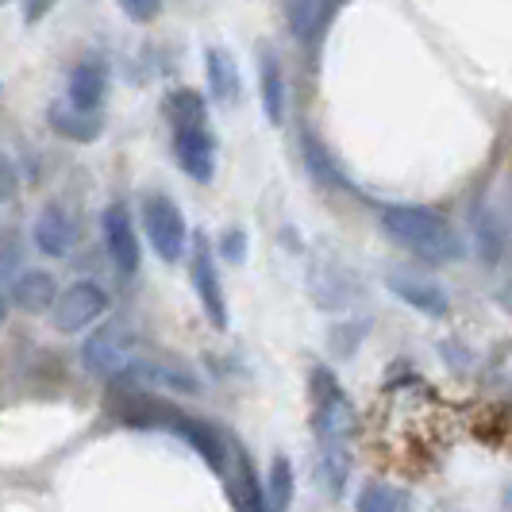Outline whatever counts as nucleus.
Masks as SVG:
<instances>
[{"mask_svg":"<svg viewBox=\"0 0 512 512\" xmlns=\"http://www.w3.org/2000/svg\"><path fill=\"white\" fill-rule=\"evenodd\" d=\"M58 0H24V24H39Z\"/></svg>","mask_w":512,"mask_h":512,"instance_id":"obj_24","label":"nucleus"},{"mask_svg":"<svg viewBox=\"0 0 512 512\" xmlns=\"http://www.w3.org/2000/svg\"><path fill=\"white\" fill-rule=\"evenodd\" d=\"M258 93H262V112L274 128L285 124V74L282 58L270 47H258Z\"/></svg>","mask_w":512,"mask_h":512,"instance_id":"obj_14","label":"nucleus"},{"mask_svg":"<svg viewBox=\"0 0 512 512\" xmlns=\"http://www.w3.org/2000/svg\"><path fill=\"white\" fill-rule=\"evenodd\" d=\"M47 124H51V131H58L62 139H70V143H93V139H101L104 116L101 112H81V108H74L70 101H54L51 108H47Z\"/></svg>","mask_w":512,"mask_h":512,"instance_id":"obj_15","label":"nucleus"},{"mask_svg":"<svg viewBox=\"0 0 512 512\" xmlns=\"http://www.w3.org/2000/svg\"><path fill=\"white\" fill-rule=\"evenodd\" d=\"M124 382L147 385V389H170V393H185V397L201 393V382L189 370H178V366L158 359H135L128 366V374H124Z\"/></svg>","mask_w":512,"mask_h":512,"instance_id":"obj_12","label":"nucleus"},{"mask_svg":"<svg viewBox=\"0 0 512 512\" xmlns=\"http://www.w3.org/2000/svg\"><path fill=\"white\" fill-rule=\"evenodd\" d=\"M12 189H16V174H12V158H4V201H12Z\"/></svg>","mask_w":512,"mask_h":512,"instance_id":"obj_25","label":"nucleus"},{"mask_svg":"<svg viewBox=\"0 0 512 512\" xmlns=\"http://www.w3.org/2000/svg\"><path fill=\"white\" fill-rule=\"evenodd\" d=\"M170 128H174V158H178L181 174L208 185L216 174V143H212V131H208V116L181 120Z\"/></svg>","mask_w":512,"mask_h":512,"instance_id":"obj_3","label":"nucleus"},{"mask_svg":"<svg viewBox=\"0 0 512 512\" xmlns=\"http://www.w3.org/2000/svg\"><path fill=\"white\" fill-rule=\"evenodd\" d=\"M166 420H162V428L166 432H174V436H181L201 459L216 470V474H224V443H220V436L212 432V428H205V424H197V420H189V416H174V412H162Z\"/></svg>","mask_w":512,"mask_h":512,"instance_id":"obj_16","label":"nucleus"},{"mask_svg":"<svg viewBox=\"0 0 512 512\" xmlns=\"http://www.w3.org/2000/svg\"><path fill=\"white\" fill-rule=\"evenodd\" d=\"M205 81H208V97L216 104H239V93H243V77H239V66L231 51L224 47H208L205 51Z\"/></svg>","mask_w":512,"mask_h":512,"instance_id":"obj_13","label":"nucleus"},{"mask_svg":"<svg viewBox=\"0 0 512 512\" xmlns=\"http://www.w3.org/2000/svg\"><path fill=\"white\" fill-rule=\"evenodd\" d=\"M116 4L124 8V16L131 24H151L154 16L162 12V0H116Z\"/></svg>","mask_w":512,"mask_h":512,"instance_id":"obj_22","label":"nucleus"},{"mask_svg":"<svg viewBox=\"0 0 512 512\" xmlns=\"http://www.w3.org/2000/svg\"><path fill=\"white\" fill-rule=\"evenodd\" d=\"M220 255L228 258V262H243L247 258V235H243V228H228L220 235Z\"/></svg>","mask_w":512,"mask_h":512,"instance_id":"obj_23","label":"nucleus"},{"mask_svg":"<svg viewBox=\"0 0 512 512\" xmlns=\"http://www.w3.org/2000/svg\"><path fill=\"white\" fill-rule=\"evenodd\" d=\"M81 362L97 378H124L128 366L135 362V355H131V332L124 324L97 328V332L85 339V347H81Z\"/></svg>","mask_w":512,"mask_h":512,"instance_id":"obj_5","label":"nucleus"},{"mask_svg":"<svg viewBox=\"0 0 512 512\" xmlns=\"http://www.w3.org/2000/svg\"><path fill=\"white\" fill-rule=\"evenodd\" d=\"M355 512H397V489L389 482H362L359 497H355Z\"/></svg>","mask_w":512,"mask_h":512,"instance_id":"obj_21","label":"nucleus"},{"mask_svg":"<svg viewBox=\"0 0 512 512\" xmlns=\"http://www.w3.org/2000/svg\"><path fill=\"white\" fill-rule=\"evenodd\" d=\"M104 312H108V293H104L101 285L97 282H74L70 289H62V297H58V305H54L51 320H54V328H58V332L74 335V332L93 328Z\"/></svg>","mask_w":512,"mask_h":512,"instance_id":"obj_6","label":"nucleus"},{"mask_svg":"<svg viewBox=\"0 0 512 512\" xmlns=\"http://www.w3.org/2000/svg\"><path fill=\"white\" fill-rule=\"evenodd\" d=\"M293 489H297L293 462L285 459V455H274V459H270V474H266V509L289 512V505H293Z\"/></svg>","mask_w":512,"mask_h":512,"instance_id":"obj_19","label":"nucleus"},{"mask_svg":"<svg viewBox=\"0 0 512 512\" xmlns=\"http://www.w3.org/2000/svg\"><path fill=\"white\" fill-rule=\"evenodd\" d=\"M104 97H108V66L104 58H81L70 70V85H66V101L81 108V112H101Z\"/></svg>","mask_w":512,"mask_h":512,"instance_id":"obj_10","label":"nucleus"},{"mask_svg":"<svg viewBox=\"0 0 512 512\" xmlns=\"http://www.w3.org/2000/svg\"><path fill=\"white\" fill-rule=\"evenodd\" d=\"M505 509L512 512V486H505Z\"/></svg>","mask_w":512,"mask_h":512,"instance_id":"obj_26","label":"nucleus"},{"mask_svg":"<svg viewBox=\"0 0 512 512\" xmlns=\"http://www.w3.org/2000/svg\"><path fill=\"white\" fill-rule=\"evenodd\" d=\"M301 151H305V162H308V170H312V178H320L324 185H343V189H347V181L339 178L335 162L328 158L324 143H320L312 131H305V135H301Z\"/></svg>","mask_w":512,"mask_h":512,"instance_id":"obj_20","label":"nucleus"},{"mask_svg":"<svg viewBox=\"0 0 512 512\" xmlns=\"http://www.w3.org/2000/svg\"><path fill=\"white\" fill-rule=\"evenodd\" d=\"M389 293L397 301H405L409 308H416L420 316H432V320H443L451 312V297L443 293V285L424 282V278H412V274H389Z\"/></svg>","mask_w":512,"mask_h":512,"instance_id":"obj_11","label":"nucleus"},{"mask_svg":"<svg viewBox=\"0 0 512 512\" xmlns=\"http://www.w3.org/2000/svg\"><path fill=\"white\" fill-rule=\"evenodd\" d=\"M58 285H54V278L47 274V270H24L16 282L8 285V301L16 308H24V312H47L54 305H58Z\"/></svg>","mask_w":512,"mask_h":512,"instance_id":"obj_17","label":"nucleus"},{"mask_svg":"<svg viewBox=\"0 0 512 512\" xmlns=\"http://www.w3.org/2000/svg\"><path fill=\"white\" fill-rule=\"evenodd\" d=\"M312 401H316V432H320V439L343 447L347 432L355 428V409H351V401L343 397V389H339V382L328 370L312 374Z\"/></svg>","mask_w":512,"mask_h":512,"instance_id":"obj_4","label":"nucleus"},{"mask_svg":"<svg viewBox=\"0 0 512 512\" xmlns=\"http://www.w3.org/2000/svg\"><path fill=\"white\" fill-rule=\"evenodd\" d=\"M101 228H104V247H108V258H112L116 274L135 278L139 274V262H143V247H139V235H135L128 208L108 205L101 216Z\"/></svg>","mask_w":512,"mask_h":512,"instance_id":"obj_8","label":"nucleus"},{"mask_svg":"<svg viewBox=\"0 0 512 512\" xmlns=\"http://www.w3.org/2000/svg\"><path fill=\"white\" fill-rule=\"evenodd\" d=\"M189 278H193V289H197V297H201V308H205L208 324L224 332V328H228V301H224L220 270H216V258H212V247H208L205 235H197V239H193Z\"/></svg>","mask_w":512,"mask_h":512,"instance_id":"obj_7","label":"nucleus"},{"mask_svg":"<svg viewBox=\"0 0 512 512\" xmlns=\"http://www.w3.org/2000/svg\"><path fill=\"white\" fill-rule=\"evenodd\" d=\"M382 231L397 247H405L409 255L424 258V262H455L462 255L459 231L451 228L447 216H439L432 208L389 205L382 212Z\"/></svg>","mask_w":512,"mask_h":512,"instance_id":"obj_1","label":"nucleus"},{"mask_svg":"<svg viewBox=\"0 0 512 512\" xmlns=\"http://www.w3.org/2000/svg\"><path fill=\"white\" fill-rule=\"evenodd\" d=\"M282 16L289 31H293V39H316L324 24H328V16H332V0H282Z\"/></svg>","mask_w":512,"mask_h":512,"instance_id":"obj_18","label":"nucleus"},{"mask_svg":"<svg viewBox=\"0 0 512 512\" xmlns=\"http://www.w3.org/2000/svg\"><path fill=\"white\" fill-rule=\"evenodd\" d=\"M35 247L47 258H66L77 247V224L74 216L62 205H47L35 216V228H31Z\"/></svg>","mask_w":512,"mask_h":512,"instance_id":"obj_9","label":"nucleus"},{"mask_svg":"<svg viewBox=\"0 0 512 512\" xmlns=\"http://www.w3.org/2000/svg\"><path fill=\"white\" fill-rule=\"evenodd\" d=\"M143 231L151 239V251L162 262H181L185 258V243H189V224L181 216V208L166 197V193H147L143 197Z\"/></svg>","mask_w":512,"mask_h":512,"instance_id":"obj_2","label":"nucleus"}]
</instances>
